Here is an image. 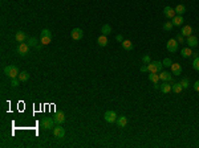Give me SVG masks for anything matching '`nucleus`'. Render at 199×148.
<instances>
[{
    "label": "nucleus",
    "instance_id": "nucleus-13",
    "mask_svg": "<svg viewBox=\"0 0 199 148\" xmlns=\"http://www.w3.org/2000/svg\"><path fill=\"white\" fill-rule=\"evenodd\" d=\"M173 25H175V26H181V25H183V21H185V20H183V16L182 15H175V16L173 17Z\"/></svg>",
    "mask_w": 199,
    "mask_h": 148
},
{
    "label": "nucleus",
    "instance_id": "nucleus-29",
    "mask_svg": "<svg viewBox=\"0 0 199 148\" xmlns=\"http://www.w3.org/2000/svg\"><path fill=\"white\" fill-rule=\"evenodd\" d=\"M192 67H194L197 72H199V53H198V56L194 58V61H192Z\"/></svg>",
    "mask_w": 199,
    "mask_h": 148
},
{
    "label": "nucleus",
    "instance_id": "nucleus-21",
    "mask_svg": "<svg viewBox=\"0 0 199 148\" xmlns=\"http://www.w3.org/2000/svg\"><path fill=\"white\" fill-rule=\"evenodd\" d=\"M121 45H122V48L125 49V50H133V48H134V46H133V42L130 40H124L122 42H121Z\"/></svg>",
    "mask_w": 199,
    "mask_h": 148
},
{
    "label": "nucleus",
    "instance_id": "nucleus-38",
    "mask_svg": "<svg viewBox=\"0 0 199 148\" xmlns=\"http://www.w3.org/2000/svg\"><path fill=\"white\" fill-rule=\"evenodd\" d=\"M194 90H195V91H198V93H199V79H198V81L194 84Z\"/></svg>",
    "mask_w": 199,
    "mask_h": 148
},
{
    "label": "nucleus",
    "instance_id": "nucleus-37",
    "mask_svg": "<svg viewBox=\"0 0 199 148\" xmlns=\"http://www.w3.org/2000/svg\"><path fill=\"white\" fill-rule=\"evenodd\" d=\"M115 40H117L118 42H122V41L125 40V38L122 37V34H117V36H115Z\"/></svg>",
    "mask_w": 199,
    "mask_h": 148
},
{
    "label": "nucleus",
    "instance_id": "nucleus-16",
    "mask_svg": "<svg viewBox=\"0 0 199 148\" xmlns=\"http://www.w3.org/2000/svg\"><path fill=\"white\" fill-rule=\"evenodd\" d=\"M15 38H16L17 42H24L28 37H27V34L23 31H19V32H16V34H15Z\"/></svg>",
    "mask_w": 199,
    "mask_h": 148
},
{
    "label": "nucleus",
    "instance_id": "nucleus-31",
    "mask_svg": "<svg viewBox=\"0 0 199 148\" xmlns=\"http://www.w3.org/2000/svg\"><path fill=\"white\" fill-rule=\"evenodd\" d=\"M175 40L178 41V44H185L186 42V41H185V36H183L182 33L177 34V36H175Z\"/></svg>",
    "mask_w": 199,
    "mask_h": 148
},
{
    "label": "nucleus",
    "instance_id": "nucleus-28",
    "mask_svg": "<svg viewBox=\"0 0 199 148\" xmlns=\"http://www.w3.org/2000/svg\"><path fill=\"white\" fill-rule=\"evenodd\" d=\"M40 40H41V44H43V45H48V44L52 42V37H48V36H43Z\"/></svg>",
    "mask_w": 199,
    "mask_h": 148
},
{
    "label": "nucleus",
    "instance_id": "nucleus-27",
    "mask_svg": "<svg viewBox=\"0 0 199 148\" xmlns=\"http://www.w3.org/2000/svg\"><path fill=\"white\" fill-rule=\"evenodd\" d=\"M28 45H29V46H33V48H36V46L38 45V40H37L36 37L28 38Z\"/></svg>",
    "mask_w": 199,
    "mask_h": 148
},
{
    "label": "nucleus",
    "instance_id": "nucleus-30",
    "mask_svg": "<svg viewBox=\"0 0 199 148\" xmlns=\"http://www.w3.org/2000/svg\"><path fill=\"white\" fill-rule=\"evenodd\" d=\"M173 23L171 21H166L165 24H163V29H165L166 32H169V31H171V29H173Z\"/></svg>",
    "mask_w": 199,
    "mask_h": 148
},
{
    "label": "nucleus",
    "instance_id": "nucleus-15",
    "mask_svg": "<svg viewBox=\"0 0 199 148\" xmlns=\"http://www.w3.org/2000/svg\"><path fill=\"white\" fill-rule=\"evenodd\" d=\"M115 123H117V126L120 127V128H124V127H126V124H127V118L125 116V115H122V116H117Z\"/></svg>",
    "mask_w": 199,
    "mask_h": 148
},
{
    "label": "nucleus",
    "instance_id": "nucleus-39",
    "mask_svg": "<svg viewBox=\"0 0 199 148\" xmlns=\"http://www.w3.org/2000/svg\"><path fill=\"white\" fill-rule=\"evenodd\" d=\"M139 70H141L142 73L147 72V65H146V64H145V65H142V66H141V69H139Z\"/></svg>",
    "mask_w": 199,
    "mask_h": 148
},
{
    "label": "nucleus",
    "instance_id": "nucleus-22",
    "mask_svg": "<svg viewBox=\"0 0 199 148\" xmlns=\"http://www.w3.org/2000/svg\"><path fill=\"white\" fill-rule=\"evenodd\" d=\"M181 33H182L185 37L191 36V33H192V28H191L190 25H185V26L182 28V32H181Z\"/></svg>",
    "mask_w": 199,
    "mask_h": 148
},
{
    "label": "nucleus",
    "instance_id": "nucleus-17",
    "mask_svg": "<svg viewBox=\"0 0 199 148\" xmlns=\"http://www.w3.org/2000/svg\"><path fill=\"white\" fill-rule=\"evenodd\" d=\"M108 42H109V41H108V36H105V34H101V36L97 38V44H98L100 46H102V48L108 45Z\"/></svg>",
    "mask_w": 199,
    "mask_h": 148
},
{
    "label": "nucleus",
    "instance_id": "nucleus-14",
    "mask_svg": "<svg viewBox=\"0 0 199 148\" xmlns=\"http://www.w3.org/2000/svg\"><path fill=\"white\" fill-rule=\"evenodd\" d=\"M186 42L189 44L190 48H195V46L198 45V37H197V36H192V34H191V36L187 37Z\"/></svg>",
    "mask_w": 199,
    "mask_h": 148
},
{
    "label": "nucleus",
    "instance_id": "nucleus-7",
    "mask_svg": "<svg viewBox=\"0 0 199 148\" xmlns=\"http://www.w3.org/2000/svg\"><path fill=\"white\" fill-rule=\"evenodd\" d=\"M29 48L31 46L28 45V44H25V42H20L19 44V46H17V53H19L21 57H25L27 54L29 53Z\"/></svg>",
    "mask_w": 199,
    "mask_h": 148
},
{
    "label": "nucleus",
    "instance_id": "nucleus-5",
    "mask_svg": "<svg viewBox=\"0 0 199 148\" xmlns=\"http://www.w3.org/2000/svg\"><path fill=\"white\" fill-rule=\"evenodd\" d=\"M70 37H72V40H75V41H80V40H82V37H84V32H82L81 28H73L72 32H70Z\"/></svg>",
    "mask_w": 199,
    "mask_h": 148
},
{
    "label": "nucleus",
    "instance_id": "nucleus-19",
    "mask_svg": "<svg viewBox=\"0 0 199 148\" xmlns=\"http://www.w3.org/2000/svg\"><path fill=\"white\" fill-rule=\"evenodd\" d=\"M192 53H194V52L191 50V48H190V46H189V48H183L182 50H181V56H182L183 58H189V57H191Z\"/></svg>",
    "mask_w": 199,
    "mask_h": 148
},
{
    "label": "nucleus",
    "instance_id": "nucleus-18",
    "mask_svg": "<svg viewBox=\"0 0 199 148\" xmlns=\"http://www.w3.org/2000/svg\"><path fill=\"white\" fill-rule=\"evenodd\" d=\"M182 90H183V87H182V85H181V82H175L174 85H171V91H173V93L181 94Z\"/></svg>",
    "mask_w": 199,
    "mask_h": 148
},
{
    "label": "nucleus",
    "instance_id": "nucleus-40",
    "mask_svg": "<svg viewBox=\"0 0 199 148\" xmlns=\"http://www.w3.org/2000/svg\"><path fill=\"white\" fill-rule=\"evenodd\" d=\"M36 49H37V50H41V49H43V44H38V45L36 46Z\"/></svg>",
    "mask_w": 199,
    "mask_h": 148
},
{
    "label": "nucleus",
    "instance_id": "nucleus-36",
    "mask_svg": "<svg viewBox=\"0 0 199 148\" xmlns=\"http://www.w3.org/2000/svg\"><path fill=\"white\" fill-rule=\"evenodd\" d=\"M181 85H182L183 89H187V87H189V78H183L182 81H181Z\"/></svg>",
    "mask_w": 199,
    "mask_h": 148
},
{
    "label": "nucleus",
    "instance_id": "nucleus-2",
    "mask_svg": "<svg viewBox=\"0 0 199 148\" xmlns=\"http://www.w3.org/2000/svg\"><path fill=\"white\" fill-rule=\"evenodd\" d=\"M55 120H53V118H49V116H44L43 119L40 120V126L41 128L44 130H53V127H55Z\"/></svg>",
    "mask_w": 199,
    "mask_h": 148
},
{
    "label": "nucleus",
    "instance_id": "nucleus-6",
    "mask_svg": "<svg viewBox=\"0 0 199 148\" xmlns=\"http://www.w3.org/2000/svg\"><path fill=\"white\" fill-rule=\"evenodd\" d=\"M53 136L56 139H62L65 136V130L61 124H56V127H53Z\"/></svg>",
    "mask_w": 199,
    "mask_h": 148
},
{
    "label": "nucleus",
    "instance_id": "nucleus-3",
    "mask_svg": "<svg viewBox=\"0 0 199 148\" xmlns=\"http://www.w3.org/2000/svg\"><path fill=\"white\" fill-rule=\"evenodd\" d=\"M163 67V64L159 61H153L147 64V72L149 73H159Z\"/></svg>",
    "mask_w": 199,
    "mask_h": 148
},
{
    "label": "nucleus",
    "instance_id": "nucleus-1",
    "mask_svg": "<svg viewBox=\"0 0 199 148\" xmlns=\"http://www.w3.org/2000/svg\"><path fill=\"white\" fill-rule=\"evenodd\" d=\"M4 74L10 78H17L19 77V69H17L15 65H8V66L4 67Z\"/></svg>",
    "mask_w": 199,
    "mask_h": 148
},
{
    "label": "nucleus",
    "instance_id": "nucleus-10",
    "mask_svg": "<svg viewBox=\"0 0 199 148\" xmlns=\"http://www.w3.org/2000/svg\"><path fill=\"white\" fill-rule=\"evenodd\" d=\"M53 120H55L56 124H62L65 122V114L64 112H56L55 115H53Z\"/></svg>",
    "mask_w": 199,
    "mask_h": 148
},
{
    "label": "nucleus",
    "instance_id": "nucleus-34",
    "mask_svg": "<svg viewBox=\"0 0 199 148\" xmlns=\"http://www.w3.org/2000/svg\"><path fill=\"white\" fill-rule=\"evenodd\" d=\"M162 64H163V66H166V67H170V66H171V64H173V61H171L170 58H165V60L162 61Z\"/></svg>",
    "mask_w": 199,
    "mask_h": 148
},
{
    "label": "nucleus",
    "instance_id": "nucleus-25",
    "mask_svg": "<svg viewBox=\"0 0 199 148\" xmlns=\"http://www.w3.org/2000/svg\"><path fill=\"white\" fill-rule=\"evenodd\" d=\"M174 10H175V13H177V15H183L186 12V7L183 4H178Z\"/></svg>",
    "mask_w": 199,
    "mask_h": 148
},
{
    "label": "nucleus",
    "instance_id": "nucleus-24",
    "mask_svg": "<svg viewBox=\"0 0 199 148\" xmlns=\"http://www.w3.org/2000/svg\"><path fill=\"white\" fill-rule=\"evenodd\" d=\"M19 79H20V82H27L29 79V73L28 72H20L19 74Z\"/></svg>",
    "mask_w": 199,
    "mask_h": 148
},
{
    "label": "nucleus",
    "instance_id": "nucleus-4",
    "mask_svg": "<svg viewBox=\"0 0 199 148\" xmlns=\"http://www.w3.org/2000/svg\"><path fill=\"white\" fill-rule=\"evenodd\" d=\"M104 119H105L106 123H114L115 120H117V114L113 110H108L104 114Z\"/></svg>",
    "mask_w": 199,
    "mask_h": 148
},
{
    "label": "nucleus",
    "instance_id": "nucleus-35",
    "mask_svg": "<svg viewBox=\"0 0 199 148\" xmlns=\"http://www.w3.org/2000/svg\"><path fill=\"white\" fill-rule=\"evenodd\" d=\"M142 62H144V64H150V62H151L150 56L149 54H145L144 57H142Z\"/></svg>",
    "mask_w": 199,
    "mask_h": 148
},
{
    "label": "nucleus",
    "instance_id": "nucleus-12",
    "mask_svg": "<svg viewBox=\"0 0 199 148\" xmlns=\"http://www.w3.org/2000/svg\"><path fill=\"white\" fill-rule=\"evenodd\" d=\"M171 74L173 75H181L182 74V66L179 64H171Z\"/></svg>",
    "mask_w": 199,
    "mask_h": 148
},
{
    "label": "nucleus",
    "instance_id": "nucleus-32",
    "mask_svg": "<svg viewBox=\"0 0 199 148\" xmlns=\"http://www.w3.org/2000/svg\"><path fill=\"white\" fill-rule=\"evenodd\" d=\"M43 36H48V37H52V32L49 31V29H43L41 31V33H40V37H43Z\"/></svg>",
    "mask_w": 199,
    "mask_h": 148
},
{
    "label": "nucleus",
    "instance_id": "nucleus-33",
    "mask_svg": "<svg viewBox=\"0 0 199 148\" xmlns=\"http://www.w3.org/2000/svg\"><path fill=\"white\" fill-rule=\"evenodd\" d=\"M19 82H20L19 77H17V78H11V86H12V87H17V86H19Z\"/></svg>",
    "mask_w": 199,
    "mask_h": 148
},
{
    "label": "nucleus",
    "instance_id": "nucleus-26",
    "mask_svg": "<svg viewBox=\"0 0 199 148\" xmlns=\"http://www.w3.org/2000/svg\"><path fill=\"white\" fill-rule=\"evenodd\" d=\"M149 81L153 82V84H158V82H159V75L157 73H150L149 74Z\"/></svg>",
    "mask_w": 199,
    "mask_h": 148
},
{
    "label": "nucleus",
    "instance_id": "nucleus-8",
    "mask_svg": "<svg viewBox=\"0 0 199 148\" xmlns=\"http://www.w3.org/2000/svg\"><path fill=\"white\" fill-rule=\"evenodd\" d=\"M166 48H167L169 52L175 53L178 50V41L175 40V38H170V40L167 41V44H166Z\"/></svg>",
    "mask_w": 199,
    "mask_h": 148
},
{
    "label": "nucleus",
    "instance_id": "nucleus-11",
    "mask_svg": "<svg viewBox=\"0 0 199 148\" xmlns=\"http://www.w3.org/2000/svg\"><path fill=\"white\" fill-rule=\"evenodd\" d=\"M163 15H165L167 19H173V17H174L177 13H175V10H174V8H171V7H169V5H167V7L163 8Z\"/></svg>",
    "mask_w": 199,
    "mask_h": 148
},
{
    "label": "nucleus",
    "instance_id": "nucleus-23",
    "mask_svg": "<svg viewBox=\"0 0 199 148\" xmlns=\"http://www.w3.org/2000/svg\"><path fill=\"white\" fill-rule=\"evenodd\" d=\"M101 32H102V34H105V36L110 34L112 33V26H110V24H104L102 28H101Z\"/></svg>",
    "mask_w": 199,
    "mask_h": 148
},
{
    "label": "nucleus",
    "instance_id": "nucleus-20",
    "mask_svg": "<svg viewBox=\"0 0 199 148\" xmlns=\"http://www.w3.org/2000/svg\"><path fill=\"white\" fill-rule=\"evenodd\" d=\"M169 84H170V82H163L161 85V87H159L163 94H169L171 91V85H169Z\"/></svg>",
    "mask_w": 199,
    "mask_h": 148
},
{
    "label": "nucleus",
    "instance_id": "nucleus-9",
    "mask_svg": "<svg viewBox=\"0 0 199 148\" xmlns=\"http://www.w3.org/2000/svg\"><path fill=\"white\" fill-rule=\"evenodd\" d=\"M159 79H162L163 82H170V84H174L173 74L169 73V72H161V74H159Z\"/></svg>",
    "mask_w": 199,
    "mask_h": 148
}]
</instances>
